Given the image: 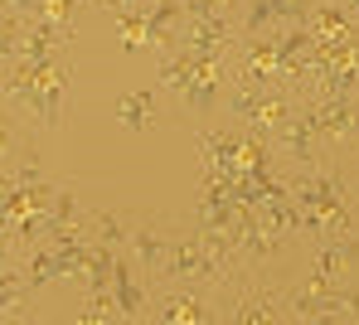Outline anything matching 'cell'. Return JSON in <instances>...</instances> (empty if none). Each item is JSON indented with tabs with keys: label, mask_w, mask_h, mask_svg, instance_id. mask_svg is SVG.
Returning <instances> with one entry per match:
<instances>
[{
	"label": "cell",
	"mask_w": 359,
	"mask_h": 325,
	"mask_svg": "<svg viewBox=\"0 0 359 325\" xmlns=\"http://www.w3.org/2000/svg\"><path fill=\"white\" fill-rule=\"evenodd\" d=\"M68 88H73V49H54L44 59H15L5 64V117L54 136L68 112Z\"/></svg>",
	"instance_id": "obj_1"
},
{
	"label": "cell",
	"mask_w": 359,
	"mask_h": 325,
	"mask_svg": "<svg viewBox=\"0 0 359 325\" xmlns=\"http://www.w3.org/2000/svg\"><path fill=\"white\" fill-rule=\"evenodd\" d=\"M272 151H277V160H282V170H301V165H320V160H330V155H340V151H330L325 146V136L316 127V117H311V107L301 102L297 112L282 122V127L272 131Z\"/></svg>",
	"instance_id": "obj_7"
},
{
	"label": "cell",
	"mask_w": 359,
	"mask_h": 325,
	"mask_svg": "<svg viewBox=\"0 0 359 325\" xmlns=\"http://www.w3.org/2000/svg\"><path fill=\"white\" fill-rule=\"evenodd\" d=\"M29 301H34V291H29L20 262L5 258V267H0V316H5V321H29V316H34Z\"/></svg>",
	"instance_id": "obj_10"
},
{
	"label": "cell",
	"mask_w": 359,
	"mask_h": 325,
	"mask_svg": "<svg viewBox=\"0 0 359 325\" xmlns=\"http://www.w3.org/2000/svg\"><path fill=\"white\" fill-rule=\"evenodd\" d=\"M73 321H83V325H112V321H121V306H117V296H112V286H88V291L78 296Z\"/></svg>",
	"instance_id": "obj_11"
},
{
	"label": "cell",
	"mask_w": 359,
	"mask_h": 325,
	"mask_svg": "<svg viewBox=\"0 0 359 325\" xmlns=\"http://www.w3.org/2000/svg\"><path fill=\"white\" fill-rule=\"evenodd\" d=\"M112 20H117V29H121V49H126V54L156 49V29H151V20H146L141 5H131V10H112Z\"/></svg>",
	"instance_id": "obj_12"
},
{
	"label": "cell",
	"mask_w": 359,
	"mask_h": 325,
	"mask_svg": "<svg viewBox=\"0 0 359 325\" xmlns=\"http://www.w3.org/2000/svg\"><path fill=\"white\" fill-rule=\"evenodd\" d=\"M306 107H311V117H316V127H320L330 151L350 155L359 146V102L355 97H311Z\"/></svg>",
	"instance_id": "obj_8"
},
{
	"label": "cell",
	"mask_w": 359,
	"mask_h": 325,
	"mask_svg": "<svg viewBox=\"0 0 359 325\" xmlns=\"http://www.w3.org/2000/svg\"><path fill=\"white\" fill-rule=\"evenodd\" d=\"M156 83L175 97V107L184 112V122H214L224 117L229 102V83H233V59L219 54H194V49H165L156 54Z\"/></svg>",
	"instance_id": "obj_2"
},
{
	"label": "cell",
	"mask_w": 359,
	"mask_h": 325,
	"mask_svg": "<svg viewBox=\"0 0 359 325\" xmlns=\"http://www.w3.org/2000/svg\"><path fill=\"white\" fill-rule=\"evenodd\" d=\"M355 102H359V92H355Z\"/></svg>",
	"instance_id": "obj_15"
},
{
	"label": "cell",
	"mask_w": 359,
	"mask_h": 325,
	"mask_svg": "<svg viewBox=\"0 0 359 325\" xmlns=\"http://www.w3.org/2000/svg\"><path fill=\"white\" fill-rule=\"evenodd\" d=\"M224 321H238V325L292 321V311H287V286H267L257 272L238 277V282L224 291Z\"/></svg>",
	"instance_id": "obj_4"
},
{
	"label": "cell",
	"mask_w": 359,
	"mask_h": 325,
	"mask_svg": "<svg viewBox=\"0 0 359 325\" xmlns=\"http://www.w3.org/2000/svg\"><path fill=\"white\" fill-rule=\"evenodd\" d=\"M151 321L161 325H209L224 321V306L214 291L204 286H184V282H165L151 291Z\"/></svg>",
	"instance_id": "obj_6"
},
{
	"label": "cell",
	"mask_w": 359,
	"mask_h": 325,
	"mask_svg": "<svg viewBox=\"0 0 359 325\" xmlns=\"http://www.w3.org/2000/svg\"><path fill=\"white\" fill-rule=\"evenodd\" d=\"M297 107H301V97L282 92V88H257V83L233 78V83H229V102H224V117H229L233 127H243V131H262V136H272V131L282 127Z\"/></svg>",
	"instance_id": "obj_3"
},
{
	"label": "cell",
	"mask_w": 359,
	"mask_h": 325,
	"mask_svg": "<svg viewBox=\"0 0 359 325\" xmlns=\"http://www.w3.org/2000/svg\"><path fill=\"white\" fill-rule=\"evenodd\" d=\"M170 238H175V223L165 214H131V228H126V248L121 253H131V262L141 267V277L151 282V291L165 282Z\"/></svg>",
	"instance_id": "obj_5"
},
{
	"label": "cell",
	"mask_w": 359,
	"mask_h": 325,
	"mask_svg": "<svg viewBox=\"0 0 359 325\" xmlns=\"http://www.w3.org/2000/svg\"><path fill=\"white\" fill-rule=\"evenodd\" d=\"M330 325H359V282L355 277L330 291Z\"/></svg>",
	"instance_id": "obj_14"
},
{
	"label": "cell",
	"mask_w": 359,
	"mask_h": 325,
	"mask_svg": "<svg viewBox=\"0 0 359 325\" xmlns=\"http://www.w3.org/2000/svg\"><path fill=\"white\" fill-rule=\"evenodd\" d=\"M112 296H117V306H121V321H151V282L141 277V267L131 262V253H117Z\"/></svg>",
	"instance_id": "obj_9"
},
{
	"label": "cell",
	"mask_w": 359,
	"mask_h": 325,
	"mask_svg": "<svg viewBox=\"0 0 359 325\" xmlns=\"http://www.w3.org/2000/svg\"><path fill=\"white\" fill-rule=\"evenodd\" d=\"M117 117H121V127L136 131V136H141V131H151V127H156V92H151V88L126 92V97L117 102Z\"/></svg>",
	"instance_id": "obj_13"
}]
</instances>
